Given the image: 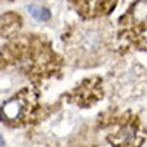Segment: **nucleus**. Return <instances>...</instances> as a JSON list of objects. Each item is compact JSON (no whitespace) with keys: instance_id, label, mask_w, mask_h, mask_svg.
<instances>
[{"instance_id":"7ed1b4c3","label":"nucleus","mask_w":147,"mask_h":147,"mask_svg":"<svg viewBox=\"0 0 147 147\" xmlns=\"http://www.w3.org/2000/svg\"><path fill=\"white\" fill-rule=\"evenodd\" d=\"M27 10H29L30 15H32L35 19H38V21H47V19H50V10L45 8L43 5L30 3L29 7H27Z\"/></svg>"},{"instance_id":"20e7f679","label":"nucleus","mask_w":147,"mask_h":147,"mask_svg":"<svg viewBox=\"0 0 147 147\" xmlns=\"http://www.w3.org/2000/svg\"><path fill=\"white\" fill-rule=\"evenodd\" d=\"M134 136H136V131H134V128H131V126H126V128H123L120 131V141L121 142H129Z\"/></svg>"},{"instance_id":"f257e3e1","label":"nucleus","mask_w":147,"mask_h":147,"mask_svg":"<svg viewBox=\"0 0 147 147\" xmlns=\"http://www.w3.org/2000/svg\"><path fill=\"white\" fill-rule=\"evenodd\" d=\"M109 42V29L106 24H93L86 26L75 34L72 40V51L80 59H93L104 51Z\"/></svg>"},{"instance_id":"39448f33","label":"nucleus","mask_w":147,"mask_h":147,"mask_svg":"<svg viewBox=\"0 0 147 147\" xmlns=\"http://www.w3.org/2000/svg\"><path fill=\"white\" fill-rule=\"evenodd\" d=\"M0 147H5V141H3V138L0 136Z\"/></svg>"},{"instance_id":"f03ea898","label":"nucleus","mask_w":147,"mask_h":147,"mask_svg":"<svg viewBox=\"0 0 147 147\" xmlns=\"http://www.w3.org/2000/svg\"><path fill=\"white\" fill-rule=\"evenodd\" d=\"M21 110H22V102L19 99H11V101H8V102L3 106V114H5V117L10 118V120H16V118H19Z\"/></svg>"}]
</instances>
